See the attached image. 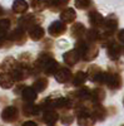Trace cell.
Returning <instances> with one entry per match:
<instances>
[{
    "label": "cell",
    "instance_id": "1f68e13d",
    "mask_svg": "<svg viewBox=\"0 0 124 126\" xmlns=\"http://www.w3.org/2000/svg\"><path fill=\"white\" fill-rule=\"evenodd\" d=\"M34 57L32 53H29V52H24V53H22L19 56L18 58V63L20 66H24V67H30L34 63Z\"/></svg>",
    "mask_w": 124,
    "mask_h": 126
},
{
    "label": "cell",
    "instance_id": "74e56055",
    "mask_svg": "<svg viewBox=\"0 0 124 126\" xmlns=\"http://www.w3.org/2000/svg\"><path fill=\"white\" fill-rule=\"evenodd\" d=\"M123 71H124V63L120 61H117L113 64L108 66V69H107V72H109V73H119V75Z\"/></svg>",
    "mask_w": 124,
    "mask_h": 126
},
{
    "label": "cell",
    "instance_id": "2e32d148",
    "mask_svg": "<svg viewBox=\"0 0 124 126\" xmlns=\"http://www.w3.org/2000/svg\"><path fill=\"white\" fill-rule=\"evenodd\" d=\"M122 50H123V47L120 46L119 42L115 40L114 43H112L109 47H107V56L112 62H117L119 61L122 56Z\"/></svg>",
    "mask_w": 124,
    "mask_h": 126
},
{
    "label": "cell",
    "instance_id": "d4e9b609",
    "mask_svg": "<svg viewBox=\"0 0 124 126\" xmlns=\"http://www.w3.org/2000/svg\"><path fill=\"white\" fill-rule=\"evenodd\" d=\"M85 33H87V28L83 23H73V25L70 28V35L75 40L83 38L85 35Z\"/></svg>",
    "mask_w": 124,
    "mask_h": 126
},
{
    "label": "cell",
    "instance_id": "8992f818",
    "mask_svg": "<svg viewBox=\"0 0 124 126\" xmlns=\"http://www.w3.org/2000/svg\"><path fill=\"white\" fill-rule=\"evenodd\" d=\"M8 37L13 42V44H16V46H24L26 43L28 38H29L26 30H24L20 27H16L13 30H10L8 33Z\"/></svg>",
    "mask_w": 124,
    "mask_h": 126
},
{
    "label": "cell",
    "instance_id": "ac0fdd59",
    "mask_svg": "<svg viewBox=\"0 0 124 126\" xmlns=\"http://www.w3.org/2000/svg\"><path fill=\"white\" fill-rule=\"evenodd\" d=\"M28 37L34 40V42H41L44 38H45V29L41 27V25H34L32 27L28 32Z\"/></svg>",
    "mask_w": 124,
    "mask_h": 126
},
{
    "label": "cell",
    "instance_id": "d590c367",
    "mask_svg": "<svg viewBox=\"0 0 124 126\" xmlns=\"http://www.w3.org/2000/svg\"><path fill=\"white\" fill-rule=\"evenodd\" d=\"M11 28V19L0 18V34H8Z\"/></svg>",
    "mask_w": 124,
    "mask_h": 126
},
{
    "label": "cell",
    "instance_id": "4dcf8cb0",
    "mask_svg": "<svg viewBox=\"0 0 124 126\" xmlns=\"http://www.w3.org/2000/svg\"><path fill=\"white\" fill-rule=\"evenodd\" d=\"M54 58H55L54 54L51 53L50 50H43V52H40V53L38 54L35 62L41 67V69H43V66L45 64V63L49 62V61H51V59H54Z\"/></svg>",
    "mask_w": 124,
    "mask_h": 126
},
{
    "label": "cell",
    "instance_id": "7a4b0ae2",
    "mask_svg": "<svg viewBox=\"0 0 124 126\" xmlns=\"http://www.w3.org/2000/svg\"><path fill=\"white\" fill-rule=\"evenodd\" d=\"M43 22H44V16L40 15L39 13H26L22 18L18 19V27L28 32L34 25H41Z\"/></svg>",
    "mask_w": 124,
    "mask_h": 126
},
{
    "label": "cell",
    "instance_id": "603a6c76",
    "mask_svg": "<svg viewBox=\"0 0 124 126\" xmlns=\"http://www.w3.org/2000/svg\"><path fill=\"white\" fill-rule=\"evenodd\" d=\"M18 59H15L14 57H6L4 58V61L1 62L0 64V72H8V73H11L16 67H18Z\"/></svg>",
    "mask_w": 124,
    "mask_h": 126
},
{
    "label": "cell",
    "instance_id": "83f0119b",
    "mask_svg": "<svg viewBox=\"0 0 124 126\" xmlns=\"http://www.w3.org/2000/svg\"><path fill=\"white\" fill-rule=\"evenodd\" d=\"M88 81V75L84 71H78L75 75H73V78H71V85L74 87H81L85 85V82Z\"/></svg>",
    "mask_w": 124,
    "mask_h": 126
},
{
    "label": "cell",
    "instance_id": "484cf974",
    "mask_svg": "<svg viewBox=\"0 0 124 126\" xmlns=\"http://www.w3.org/2000/svg\"><path fill=\"white\" fill-rule=\"evenodd\" d=\"M48 86H49V79H48L46 76H39V77H36L34 79V82H33V85H32V87L38 93L44 92L48 88Z\"/></svg>",
    "mask_w": 124,
    "mask_h": 126
},
{
    "label": "cell",
    "instance_id": "3957f363",
    "mask_svg": "<svg viewBox=\"0 0 124 126\" xmlns=\"http://www.w3.org/2000/svg\"><path fill=\"white\" fill-rule=\"evenodd\" d=\"M103 86L108 87L112 92L119 91L123 87V78H122V76L119 75V73H109V72H105Z\"/></svg>",
    "mask_w": 124,
    "mask_h": 126
},
{
    "label": "cell",
    "instance_id": "7dc6e473",
    "mask_svg": "<svg viewBox=\"0 0 124 126\" xmlns=\"http://www.w3.org/2000/svg\"><path fill=\"white\" fill-rule=\"evenodd\" d=\"M122 126H124V125H122Z\"/></svg>",
    "mask_w": 124,
    "mask_h": 126
},
{
    "label": "cell",
    "instance_id": "cb8c5ba5",
    "mask_svg": "<svg viewBox=\"0 0 124 126\" xmlns=\"http://www.w3.org/2000/svg\"><path fill=\"white\" fill-rule=\"evenodd\" d=\"M15 85V81L11 76V73L8 72H0V87L3 90H10Z\"/></svg>",
    "mask_w": 124,
    "mask_h": 126
},
{
    "label": "cell",
    "instance_id": "4fadbf2b",
    "mask_svg": "<svg viewBox=\"0 0 124 126\" xmlns=\"http://www.w3.org/2000/svg\"><path fill=\"white\" fill-rule=\"evenodd\" d=\"M11 76H13L15 83L24 82L25 79L32 77V76H30V67H24V66L18 64V67L11 72Z\"/></svg>",
    "mask_w": 124,
    "mask_h": 126
},
{
    "label": "cell",
    "instance_id": "9c48e42d",
    "mask_svg": "<svg viewBox=\"0 0 124 126\" xmlns=\"http://www.w3.org/2000/svg\"><path fill=\"white\" fill-rule=\"evenodd\" d=\"M88 22L91 28L100 30L103 27V23H104V16L95 9V6H93L91 9L88 10Z\"/></svg>",
    "mask_w": 124,
    "mask_h": 126
},
{
    "label": "cell",
    "instance_id": "52a82bcc",
    "mask_svg": "<svg viewBox=\"0 0 124 126\" xmlns=\"http://www.w3.org/2000/svg\"><path fill=\"white\" fill-rule=\"evenodd\" d=\"M118 27H119L118 16L115 14H109L107 18H104V23H103V27H101L100 32H105V33L117 35Z\"/></svg>",
    "mask_w": 124,
    "mask_h": 126
},
{
    "label": "cell",
    "instance_id": "e0dca14e",
    "mask_svg": "<svg viewBox=\"0 0 124 126\" xmlns=\"http://www.w3.org/2000/svg\"><path fill=\"white\" fill-rule=\"evenodd\" d=\"M60 119V115L56 110L51 109V110H45L41 112V120L44 124H46L48 126H53L58 122V120Z\"/></svg>",
    "mask_w": 124,
    "mask_h": 126
},
{
    "label": "cell",
    "instance_id": "7bdbcfd3",
    "mask_svg": "<svg viewBox=\"0 0 124 126\" xmlns=\"http://www.w3.org/2000/svg\"><path fill=\"white\" fill-rule=\"evenodd\" d=\"M4 15H5V10L3 6H0V18H4Z\"/></svg>",
    "mask_w": 124,
    "mask_h": 126
},
{
    "label": "cell",
    "instance_id": "9a60e30c",
    "mask_svg": "<svg viewBox=\"0 0 124 126\" xmlns=\"http://www.w3.org/2000/svg\"><path fill=\"white\" fill-rule=\"evenodd\" d=\"M20 109H22V113L25 117H33V116H38V115L41 113L39 105H35V103H28V102L22 101Z\"/></svg>",
    "mask_w": 124,
    "mask_h": 126
},
{
    "label": "cell",
    "instance_id": "6da1fadb",
    "mask_svg": "<svg viewBox=\"0 0 124 126\" xmlns=\"http://www.w3.org/2000/svg\"><path fill=\"white\" fill-rule=\"evenodd\" d=\"M74 49L77 50V53L79 54V57L83 62H91L99 54V44L90 43L84 37L75 42Z\"/></svg>",
    "mask_w": 124,
    "mask_h": 126
},
{
    "label": "cell",
    "instance_id": "f1b7e54d",
    "mask_svg": "<svg viewBox=\"0 0 124 126\" xmlns=\"http://www.w3.org/2000/svg\"><path fill=\"white\" fill-rule=\"evenodd\" d=\"M105 98V90L101 86H97L91 90V102L93 103H101Z\"/></svg>",
    "mask_w": 124,
    "mask_h": 126
},
{
    "label": "cell",
    "instance_id": "f35d334b",
    "mask_svg": "<svg viewBox=\"0 0 124 126\" xmlns=\"http://www.w3.org/2000/svg\"><path fill=\"white\" fill-rule=\"evenodd\" d=\"M53 46H54V42L50 38H44L43 40H41V48H43L44 50H50L51 48H53Z\"/></svg>",
    "mask_w": 124,
    "mask_h": 126
},
{
    "label": "cell",
    "instance_id": "277c9868",
    "mask_svg": "<svg viewBox=\"0 0 124 126\" xmlns=\"http://www.w3.org/2000/svg\"><path fill=\"white\" fill-rule=\"evenodd\" d=\"M68 97L74 102H91V90L87 86H81L69 92Z\"/></svg>",
    "mask_w": 124,
    "mask_h": 126
},
{
    "label": "cell",
    "instance_id": "60d3db41",
    "mask_svg": "<svg viewBox=\"0 0 124 126\" xmlns=\"http://www.w3.org/2000/svg\"><path fill=\"white\" fill-rule=\"evenodd\" d=\"M117 38H118V42H119V43L124 44V29L118 30V33H117Z\"/></svg>",
    "mask_w": 124,
    "mask_h": 126
},
{
    "label": "cell",
    "instance_id": "bcb514c9",
    "mask_svg": "<svg viewBox=\"0 0 124 126\" xmlns=\"http://www.w3.org/2000/svg\"><path fill=\"white\" fill-rule=\"evenodd\" d=\"M53 126H56V125H53Z\"/></svg>",
    "mask_w": 124,
    "mask_h": 126
},
{
    "label": "cell",
    "instance_id": "5bb4252c",
    "mask_svg": "<svg viewBox=\"0 0 124 126\" xmlns=\"http://www.w3.org/2000/svg\"><path fill=\"white\" fill-rule=\"evenodd\" d=\"M54 78L58 83H61V85H65V83H69L73 78V73H71L70 68L68 67H59V69L55 72Z\"/></svg>",
    "mask_w": 124,
    "mask_h": 126
},
{
    "label": "cell",
    "instance_id": "7402d4cb",
    "mask_svg": "<svg viewBox=\"0 0 124 126\" xmlns=\"http://www.w3.org/2000/svg\"><path fill=\"white\" fill-rule=\"evenodd\" d=\"M63 61H64V63L68 67H74L75 64H78V62L80 61V57L77 53L75 49H70V50L65 52V53L63 54Z\"/></svg>",
    "mask_w": 124,
    "mask_h": 126
},
{
    "label": "cell",
    "instance_id": "4316f807",
    "mask_svg": "<svg viewBox=\"0 0 124 126\" xmlns=\"http://www.w3.org/2000/svg\"><path fill=\"white\" fill-rule=\"evenodd\" d=\"M60 64L58 63V61L54 58V59H51L49 62H46L45 64L43 66V75H45L46 77L49 76H54L55 75V72L59 69Z\"/></svg>",
    "mask_w": 124,
    "mask_h": 126
},
{
    "label": "cell",
    "instance_id": "f6af8a7d",
    "mask_svg": "<svg viewBox=\"0 0 124 126\" xmlns=\"http://www.w3.org/2000/svg\"><path fill=\"white\" fill-rule=\"evenodd\" d=\"M123 105H124V100H123Z\"/></svg>",
    "mask_w": 124,
    "mask_h": 126
},
{
    "label": "cell",
    "instance_id": "d6a6232c",
    "mask_svg": "<svg viewBox=\"0 0 124 126\" xmlns=\"http://www.w3.org/2000/svg\"><path fill=\"white\" fill-rule=\"evenodd\" d=\"M77 122L79 126H94L95 121L90 116V113H84L77 117Z\"/></svg>",
    "mask_w": 124,
    "mask_h": 126
},
{
    "label": "cell",
    "instance_id": "5b68a950",
    "mask_svg": "<svg viewBox=\"0 0 124 126\" xmlns=\"http://www.w3.org/2000/svg\"><path fill=\"white\" fill-rule=\"evenodd\" d=\"M87 75H88L89 81H91L93 83H95V85H98V86H103L105 72L103 71L99 66H95V64L89 66L88 69H87Z\"/></svg>",
    "mask_w": 124,
    "mask_h": 126
},
{
    "label": "cell",
    "instance_id": "ba28073f",
    "mask_svg": "<svg viewBox=\"0 0 124 126\" xmlns=\"http://www.w3.org/2000/svg\"><path fill=\"white\" fill-rule=\"evenodd\" d=\"M19 107L16 106H5L1 111V113H0V117H1V120L6 124H13L15 121H18L19 119Z\"/></svg>",
    "mask_w": 124,
    "mask_h": 126
},
{
    "label": "cell",
    "instance_id": "44dd1931",
    "mask_svg": "<svg viewBox=\"0 0 124 126\" xmlns=\"http://www.w3.org/2000/svg\"><path fill=\"white\" fill-rule=\"evenodd\" d=\"M20 97H22V101L23 102H28V103H34L38 98V92L32 87V86H25L22 94H20Z\"/></svg>",
    "mask_w": 124,
    "mask_h": 126
},
{
    "label": "cell",
    "instance_id": "b9f144b4",
    "mask_svg": "<svg viewBox=\"0 0 124 126\" xmlns=\"http://www.w3.org/2000/svg\"><path fill=\"white\" fill-rule=\"evenodd\" d=\"M22 126H38V124L35 121H33V120H26V121L23 122Z\"/></svg>",
    "mask_w": 124,
    "mask_h": 126
},
{
    "label": "cell",
    "instance_id": "30bf717a",
    "mask_svg": "<svg viewBox=\"0 0 124 126\" xmlns=\"http://www.w3.org/2000/svg\"><path fill=\"white\" fill-rule=\"evenodd\" d=\"M73 106H74V101L67 97H56L55 103H54V110H56L58 112H68V111H73Z\"/></svg>",
    "mask_w": 124,
    "mask_h": 126
},
{
    "label": "cell",
    "instance_id": "f546056e",
    "mask_svg": "<svg viewBox=\"0 0 124 126\" xmlns=\"http://www.w3.org/2000/svg\"><path fill=\"white\" fill-rule=\"evenodd\" d=\"M29 9V3L26 0H14L11 10L15 14H25Z\"/></svg>",
    "mask_w": 124,
    "mask_h": 126
},
{
    "label": "cell",
    "instance_id": "7c38bea8",
    "mask_svg": "<svg viewBox=\"0 0 124 126\" xmlns=\"http://www.w3.org/2000/svg\"><path fill=\"white\" fill-rule=\"evenodd\" d=\"M65 32H67V24L63 23L61 20H55V22H53L48 27V33L53 38L61 37Z\"/></svg>",
    "mask_w": 124,
    "mask_h": 126
},
{
    "label": "cell",
    "instance_id": "8fae6325",
    "mask_svg": "<svg viewBox=\"0 0 124 126\" xmlns=\"http://www.w3.org/2000/svg\"><path fill=\"white\" fill-rule=\"evenodd\" d=\"M90 116L94 119V121H104L108 116V109L104 107L101 103H93L90 109Z\"/></svg>",
    "mask_w": 124,
    "mask_h": 126
},
{
    "label": "cell",
    "instance_id": "836d02e7",
    "mask_svg": "<svg viewBox=\"0 0 124 126\" xmlns=\"http://www.w3.org/2000/svg\"><path fill=\"white\" fill-rule=\"evenodd\" d=\"M29 6L34 10V13H41L48 9L44 0H29Z\"/></svg>",
    "mask_w": 124,
    "mask_h": 126
},
{
    "label": "cell",
    "instance_id": "ffe728a7",
    "mask_svg": "<svg viewBox=\"0 0 124 126\" xmlns=\"http://www.w3.org/2000/svg\"><path fill=\"white\" fill-rule=\"evenodd\" d=\"M44 1L50 12L56 13V12H61L63 9H65L68 4L70 3V0H44Z\"/></svg>",
    "mask_w": 124,
    "mask_h": 126
},
{
    "label": "cell",
    "instance_id": "d6986e66",
    "mask_svg": "<svg viewBox=\"0 0 124 126\" xmlns=\"http://www.w3.org/2000/svg\"><path fill=\"white\" fill-rule=\"evenodd\" d=\"M77 19V12L74 8H69L67 6L65 9H63L60 12V20L65 24H73L75 23Z\"/></svg>",
    "mask_w": 124,
    "mask_h": 126
},
{
    "label": "cell",
    "instance_id": "ab89813d",
    "mask_svg": "<svg viewBox=\"0 0 124 126\" xmlns=\"http://www.w3.org/2000/svg\"><path fill=\"white\" fill-rule=\"evenodd\" d=\"M25 86H26V85H24L23 82H19V83H16V86L14 87V94H16V96H20Z\"/></svg>",
    "mask_w": 124,
    "mask_h": 126
},
{
    "label": "cell",
    "instance_id": "e575fe53",
    "mask_svg": "<svg viewBox=\"0 0 124 126\" xmlns=\"http://www.w3.org/2000/svg\"><path fill=\"white\" fill-rule=\"evenodd\" d=\"M74 5L77 9L79 10H88L91 9L93 6H94V4H93V0H74Z\"/></svg>",
    "mask_w": 124,
    "mask_h": 126
},
{
    "label": "cell",
    "instance_id": "ee69618b",
    "mask_svg": "<svg viewBox=\"0 0 124 126\" xmlns=\"http://www.w3.org/2000/svg\"><path fill=\"white\" fill-rule=\"evenodd\" d=\"M122 54L124 56V46H123V50H122Z\"/></svg>",
    "mask_w": 124,
    "mask_h": 126
},
{
    "label": "cell",
    "instance_id": "8d00e7d4",
    "mask_svg": "<svg viewBox=\"0 0 124 126\" xmlns=\"http://www.w3.org/2000/svg\"><path fill=\"white\" fill-rule=\"evenodd\" d=\"M74 119H75V115L73 112L68 111V112H63V113H61L59 120L61 121V124H63V125L69 126V125H71V124L74 122Z\"/></svg>",
    "mask_w": 124,
    "mask_h": 126
}]
</instances>
